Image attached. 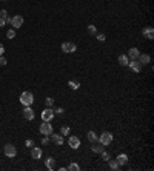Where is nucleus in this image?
<instances>
[{"instance_id":"f257e3e1","label":"nucleus","mask_w":154,"mask_h":171,"mask_svg":"<svg viewBox=\"0 0 154 171\" xmlns=\"http://www.w3.org/2000/svg\"><path fill=\"white\" fill-rule=\"evenodd\" d=\"M32 102H34V96H32L31 91H23L20 94V103L23 106H31Z\"/></svg>"},{"instance_id":"f03ea898","label":"nucleus","mask_w":154,"mask_h":171,"mask_svg":"<svg viewBox=\"0 0 154 171\" xmlns=\"http://www.w3.org/2000/svg\"><path fill=\"white\" fill-rule=\"evenodd\" d=\"M97 140L100 142L103 147H106V145H110V143L113 142V134H111V133H108V131H105V133H102L100 136H99Z\"/></svg>"},{"instance_id":"7ed1b4c3","label":"nucleus","mask_w":154,"mask_h":171,"mask_svg":"<svg viewBox=\"0 0 154 171\" xmlns=\"http://www.w3.org/2000/svg\"><path fill=\"white\" fill-rule=\"evenodd\" d=\"M39 131H40V134H43V136H51V134H52V125L49 122H43L40 125Z\"/></svg>"},{"instance_id":"20e7f679","label":"nucleus","mask_w":154,"mask_h":171,"mask_svg":"<svg viewBox=\"0 0 154 171\" xmlns=\"http://www.w3.org/2000/svg\"><path fill=\"white\" fill-rule=\"evenodd\" d=\"M54 110H51V108H46V110H43L42 111V120L43 122H51L54 119Z\"/></svg>"},{"instance_id":"39448f33","label":"nucleus","mask_w":154,"mask_h":171,"mask_svg":"<svg viewBox=\"0 0 154 171\" xmlns=\"http://www.w3.org/2000/svg\"><path fill=\"white\" fill-rule=\"evenodd\" d=\"M3 153H5V156H6V157H15L17 150H15V147H14V145L8 143V145H5V148H3Z\"/></svg>"},{"instance_id":"423d86ee","label":"nucleus","mask_w":154,"mask_h":171,"mask_svg":"<svg viewBox=\"0 0 154 171\" xmlns=\"http://www.w3.org/2000/svg\"><path fill=\"white\" fill-rule=\"evenodd\" d=\"M76 49H77V46H76V43H72V42H65V43H62V51L66 52V54L74 52Z\"/></svg>"},{"instance_id":"0eeeda50","label":"nucleus","mask_w":154,"mask_h":171,"mask_svg":"<svg viewBox=\"0 0 154 171\" xmlns=\"http://www.w3.org/2000/svg\"><path fill=\"white\" fill-rule=\"evenodd\" d=\"M128 66L131 68V71H134V73H140L142 71V63L137 60V59H134V60H130V63Z\"/></svg>"},{"instance_id":"6e6552de","label":"nucleus","mask_w":154,"mask_h":171,"mask_svg":"<svg viewBox=\"0 0 154 171\" xmlns=\"http://www.w3.org/2000/svg\"><path fill=\"white\" fill-rule=\"evenodd\" d=\"M68 145H69V148H72V150H77V148L80 147V139H79L77 136H69Z\"/></svg>"},{"instance_id":"1a4fd4ad","label":"nucleus","mask_w":154,"mask_h":171,"mask_svg":"<svg viewBox=\"0 0 154 171\" xmlns=\"http://www.w3.org/2000/svg\"><path fill=\"white\" fill-rule=\"evenodd\" d=\"M11 25L14 26V29L22 28V25H23V17H22V15H14V17H11Z\"/></svg>"},{"instance_id":"9d476101","label":"nucleus","mask_w":154,"mask_h":171,"mask_svg":"<svg viewBox=\"0 0 154 171\" xmlns=\"http://www.w3.org/2000/svg\"><path fill=\"white\" fill-rule=\"evenodd\" d=\"M23 117L26 120H34L35 117V114H34V110L31 106H25V110H23Z\"/></svg>"},{"instance_id":"9b49d317","label":"nucleus","mask_w":154,"mask_h":171,"mask_svg":"<svg viewBox=\"0 0 154 171\" xmlns=\"http://www.w3.org/2000/svg\"><path fill=\"white\" fill-rule=\"evenodd\" d=\"M142 32H143V35L147 39H150V40L154 39V28H153V26H147V28H143Z\"/></svg>"},{"instance_id":"f8f14e48","label":"nucleus","mask_w":154,"mask_h":171,"mask_svg":"<svg viewBox=\"0 0 154 171\" xmlns=\"http://www.w3.org/2000/svg\"><path fill=\"white\" fill-rule=\"evenodd\" d=\"M45 167L49 171H54V168H56V160H54V157H48L45 160Z\"/></svg>"},{"instance_id":"ddd939ff","label":"nucleus","mask_w":154,"mask_h":171,"mask_svg":"<svg viewBox=\"0 0 154 171\" xmlns=\"http://www.w3.org/2000/svg\"><path fill=\"white\" fill-rule=\"evenodd\" d=\"M42 154H43V153H42V148H37V147H31V156L34 157V159H40L42 157Z\"/></svg>"},{"instance_id":"4468645a","label":"nucleus","mask_w":154,"mask_h":171,"mask_svg":"<svg viewBox=\"0 0 154 171\" xmlns=\"http://www.w3.org/2000/svg\"><path fill=\"white\" fill-rule=\"evenodd\" d=\"M139 56H140V51H139L137 48H131V49L128 51V59H130V60L139 59Z\"/></svg>"},{"instance_id":"2eb2a0df","label":"nucleus","mask_w":154,"mask_h":171,"mask_svg":"<svg viewBox=\"0 0 154 171\" xmlns=\"http://www.w3.org/2000/svg\"><path fill=\"white\" fill-rule=\"evenodd\" d=\"M137 60L140 62L142 65H148L150 62H151V56H150V54H140Z\"/></svg>"},{"instance_id":"dca6fc26","label":"nucleus","mask_w":154,"mask_h":171,"mask_svg":"<svg viewBox=\"0 0 154 171\" xmlns=\"http://www.w3.org/2000/svg\"><path fill=\"white\" fill-rule=\"evenodd\" d=\"M116 160H117V164H119L120 167H122V165H126V164H128V156L122 153V154L117 156V159H116Z\"/></svg>"},{"instance_id":"f3484780","label":"nucleus","mask_w":154,"mask_h":171,"mask_svg":"<svg viewBox=\"0 0 154 171\" xmlns=\"http://www.w3.org/2000/svg\"><path fill=\"white\" fill-rule=\"evenodd\" d=\"M93 143H94V145L91 147V150H93V153H97V154H100V153H102V151L105 150V148H103V145H102V143H100V142H99V143H96V142H93Z\"/></svg>"},{"instance_id":"a211bd4d","label":"nucleus","mask_w":154,"mask_h":171,"mask_svg":"<svg viewBox=\"0 0 154 171\" xmlns=\"http://www.w3.org/2000/svg\"><path fill=\"white\" fill-rule=\"evenodd\" d=\"M119 63H120L122 66H128V63H130L128 56H125V54H120V56H119Z\"/></svg>"},{"instance_id":"6ab92c4d","label":"nucleus","mask_w":154,"mask_h":171,"mask_svg":"<svg viewBox=\"0 0 154 171\" xmlns=\"http://www.w3.org/2000/svg\"><path fill=\"white\" fill-rule=\"evenodd\" d=\"M52 142L56 143V145H63V137H62V134H52Z\"/></svg>"},{"instance_id":"aec40b11","label":"nucleus","mask_w":154,"mask_h":171,"mask_svg":"<svg viewBox=\"0 0 154 171\" xmlns=\"http://www.w3.org/2000/svg\"><path fill=\"white\" fill-rule=\"evenodd\" d=\"M86 137H88L89 142H97V139H99V136H96V133H94V131H88Z\"/></svg>"},{"instance_id":"412c9836","label":"nucleus","mask_w":154,"mask_h":171,"mask_svg":"<svg viewBox=\"0 0 154 171\" xmlns=\"http://www.w3.org/2000/svg\"><path fill=\"white\" fill-rule=\"evenodd\" d=\"M108 165H110V168H111L113 171H116V170H119V168H120V165L117 164V160H111V159L108 160Z\"/></svg>"},{"instance_id":"4be33fe9","label":"nucleus","mask_w":154,"mask_h":171,"mask_svg":"<svg viewBox=\"0 0 154 171\" xmlns=\"http://www.w3.org/2000/svg\"><path fill=\"white\" fill-rule=\"evenodd\" d=\"M68 86H69L71 89H74V91H76V89L80 88V83L77 82V80H69V82H68Z\"/></svg>"},{"instance_id":"5701e85b","label":"nucleus","mask_w":154,"mask_h":171,"mask_svg":"<svg viewBox=\"0 0 154 171\" xmlns=\"http://www.w3.org/2000/svg\"><path fill=\"white\" fill-rule=\"evenodd\" d=\"M69 133H71V130H69V127H66V125L60 128V134H62V136H68Z\"/></svg>"},{"instance_id":"b1692460","label":"nucleus","mask_w":154,"mask_h":171,"mask_svg":"<svg viewBox=\"0 0 154 171\" xmlns=\"http://www.w3.org/2000/svg\"><path fill=\"white\" fill-rule=\"evenodd\" d=\"M100 156H102V159H103L105 162H108V160H110V159H111V154H110V153H106L105 150H103V151L100 153Z\"/></svg>"},{"instance_id":"393cba45","label":"nucleus","mask_w":154,"mask_h":171,"mask_svg":"<svg viewBox=\"0 0 154 171\" xmlns=\"http://www.w3.org/2000/svg\"><path fill=\"white\" fill-rule=\"evenodd\" d=\"M97 29H96V26L94 25H88V34H91V35H96Z\"/></svg>"},{"instance_id":"a878e982","label":"nucleus","mask_w":154,"mask_h":171,"mask_svg":"<svg viewBox=\"0 0 154 171\" xmlns=\"http://www.w3.org/2000/svg\"><path fill=\"white\" fill-rule=\"evenodd\" d=\"M66 170H69V171H79L80 167L77 164H69V167H66Z\"/></svg>"},{"instance_id":"bb28decb","label":"nucleus","mask_w":154,"mask_h":171,"mask_svg":"<svg viewBox=\"0 0 154 171\" xmlns=\"http://www.w3.org/2000/svg\"><path fill=\"white\" fill-rule=\"evenodd\" d=\"M6 37L8 39H14L15 37V29H8L6 31Z\"/></svg>"},{"instance_id":"cd10ccee","label":"nucleus","mask_w":154,"mask_h":171,"mask_svg":"<svg viewBox=\"0 0 154 171\" xmlns=\"http://www.w3.org/2000/svg\"><path fill=\"white\" fill-rule=\"evenodd\" d=\"M0 19H8V11L6 10H0Z\"/></svg>"},{"instance_id":"c85d7f7f","label":"nucleus","mask_w":154,"mask_h":171,"mask_svg":"<svg viewBox=\"0 0 154 171\" xmlns=\"http://www.w3.org/2000/svg\"><path fill=\"white\" fill-rule=\"evenodd\" d=\"M45 102H46L48 106H52V105H54V99H52V97H46V99H45Z\"/></svg>"},{"instance_id":"c756f323","label":"nucleus","mask_w":154,"mask_h":171,"mask_svg":"<svg viewBox=\"0 0 154 171\" xmlns=\"http://www.w3.org/2000/svg\"><path fill=\"white\" fill-rule=\"evenodd\" d=\"M6 63H8V60H6L3 56H0V66H5Z\"/></svg>"},{"instance_id":"7c9ffc66","label":"nucleus","mask_w":154,"mask_h":171,"mask_svg":"<svg viewBox=\"0 0 154 171\" xmlns=\"http://www.w3.org/2000/svg\"><path fill=\"white\" fill-rule=\"evenodd\" d=\"M97 40H99V42H105V40H106L105 34H97Z\"/></svg>"},{"instance_id":"2f4dec72","label":"nucleus","mask_w":154,"mask_h":171,"mask_svg":"<svg viewBox=\"0 0 154 171\" xmlns=\"http://www.w3.org/2000/svg\"><path fill=\"white\" fill-rule=\"evenodd\" d=\"M25 145H26V147H28V148H31V147L34 145V142H32L31 139H28V140H26V142H25Z\"/></svg>"},{"instance_id":"473e14b6","label":"nucleus","mask_w":154,"mask_h":171,"mask_svg":"<svg viewBox=\"0 0 154 171\" xmlns=\"http://www.w3.org/2000/svg\"><path fill=\"white\" fill-rule=\"evenodd\" d=\"M48 142H49L48 136H46V137H43V139H42V145H48Z\"/></svg>"},{"instance_id":"72a5a7b5","label":"nucleus","mask_w":154,"mask_h":171,"mask_svg":"<svg viewBox=\"0 0 154 171\" xmlns=\"http://www.w3.org/2000/svg\"><path fill=\"white\" fill-rule=\"evenodd\" d=\"M63 111H65L63 108H56V110H54V113H57V114H63Z\"/></svg>"},{"instance_id":"f704fd0d","label":"nucleus","mask_w":154,"mask_h":171,"mask_svg":"<svg viewBox=\"0 0 154 171\" xmlns=\"http://www.w3.org/2000/svg\"><path fill=\"white\" fill-rule=\"evenodd\" d=\"M3 52H5V46L3 43H0V56H3Z\"/></svg>"},{"instance_id":"c9c22d12","label":"nucleus","mask_w":154,"mask_h":171,"mask_svg":"<svg viewBox=\"0 0 154 171\" xmlns=\"http://www.w3.org/2000/svg\"><path fill=\"white\" fill-rule=\"evenodd\" d=\"M5 23H6V22H5V19H0V28H3Z\"/></svg>"},{"instance_id":"e433bc0d","label":"nucleus","mask_w":154,"mask_h":171,"mask_svg":"<svg viewBox=\"0 0 154 171\" xmlns=\"http://www.w3.org/2000/svg\"><path fill=\"white\" fill-rule=\"evenodd\" d=\"M2 2H6V0H2Z\"/></svg>"}]
</instances>
